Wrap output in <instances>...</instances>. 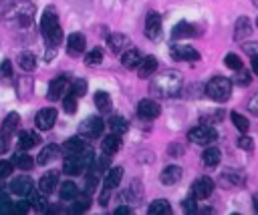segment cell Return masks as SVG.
<instances>
[{
    "instance_id": "6da1fadb",
    "label": "cell",
    "mask_w": 258,
    "mask_h": 215,
    "mask_svg": "<svg viewBox=\"0 0 258 215\" xmlns=\"http://www.w3.org/2000/svg\"><path fill=\"white\" fill-rule=\"evenodd\" d=\"M181 84H183V74L179 70L167 68L153 76V80L149 84V92L155 98H173L179 94Z\"/></svg>"
},
{
    "instance_id": "7a4b0ae2",
    "label": "cell",
    "mask_w": 258,
    "mask_h": 215,
    "mask_svg": "<svg viewBox=\"0 0 258 215\" xmlns=\"http://www.w3.org/2000/svg\"><path fill=\"white\" fill-rule=\"evenodd\" d=\"M32 14H34V6L28 0H4L0 4V20L8 24L16 20L20 26H26L32 22Z\"/></svg>"
},
{
    "instance_id": "3957f363",
    "label": "cell",
    "mask_w": 258,
    "mask_h": 215,
    "mask_svg": "<svg viewBox=\"0 0 258 215\" xmlns=\"http://www.w3.org/2000/svg\"><path fill=\"white\" fill-rule=\"evenodd\" d=\"M40 32H42L48 48L58 46L62 40V28L58 24V16H56V10L52 6H48L40 16Z\"/></svg>"
},
{
    "instance_id": "277c9868",
    "label": "cell",
    "mask_w": 258,
    "mask_h": 215,
    "mask_svg": "<svg viewBox=\"0 0 258 215\" xmlns=\"http://www.w3.org/2000/svg\"><path fill=\"white\" fill-rule=\"evenodd\" d=\"M206 96L216 102H226L232 96V80L226 76H214L206 84Z\"/></svg>"
},
{
    "instance_id": "5b68a950",
    "label": "cell",
    "mask_w": 258,
    "mask_h": 215,
    "mask_svg": "<svg viewBox=\"0 0 258 215\" xmlns=\"http://www.w3.org/2000/svg\"><path fill=\"white\" fill-rule=\"evenodd\" d=\"M187 139L196 145H212L218 139V133L212 125H200V127H194L187 133Z\"/></svg>"
},
{
    "instance_id": "8992f818",
    "label": "cell",
    "mask_w": 258,
    "mask_h": 215,
    "mask_svg": "<svg viewBox=\"0 0 258 215\" xmlns=\"http://www.w3.org/2000/svg\"><path fill=\"white\" fill-rule=\"evenodd\" d=\"M103 129H105V123L101 117H87L79 125V135L85 139H97L103 135Z\"/></svg>"
},
{
    "instance_id": "52a82bcc",
    "label": "cell",
    "mask_w": 258,
    "mask_h": 215,
    "mask_svg": "<svg viewBox=\"0 0 258 215\" xmlns=\"http://www.w3.org/2000/svg\"><path fill=\"white\" fill-rule=\"evenodd\" d=\"M169 56L177 62H196L200 60V52L187 44H173L169 48Z\"/></svg>"
},
{
    "instance_id": "ba28073f",
    "label": "cell",
    "mask_w": 258,
    "mask_h": 215,
    "mask_svg": "<svg viewBox=\"0 0 258 215\" xmlns=\"http://www.w3.org/2000/svg\"><path fill=\"white\" fill-rule=\"evenodd\" d=\"M159 113H161V106H159V102L153 100V98H143V100L137 104V117L143 119V121H153V119L159 117Z\"/></svg>"
},
{
    "instance_id": "9c48e42d",
    "label": "cell",
    "mask_w": 258,
    "mask_h": 215,
    "mask_svg": "<svg viewBox=\"0 0 258 215\" xmlns=\"http://www.w3.org/2000/svg\"><path fill=\"white\" fill-rule=\"evenodd\" d=\"M189 191H191V197H196V199H208L214 191V181L210 177H198L191 183Z\"/></svg>"
},
{
    "instance_id": "30bf717a",
    "label": "cell",
    "mask_w": 258,
    "mask_h": 215,
    "mask_svg": "<svg viewBox=\"0 0 258 215\" xmlns=\"http://www.w3.org/2000/svg\"><path fill=\"white\" fill-rule=\"evenodd\" d=\"M161 16L157 12H149L145 16V36L149 40H159L161 38Z\"/></svg>"
},
{
    "instance_id": "8fae6325",
    "label": "cell",
    "mask_w": 258,
    "mask_h": 215,
    "mask_svg": "<svg viewBox=\"0 0 258 215\" xmlns=\"http://www.w3.org/2000/svg\"><path fill=\"white\" fill-rule=\"evenodd\" d=\"M54 123H56V111L50 109V106L48 109H40L36 113V117H34V125L40 131H50Z\"/></svg>"
},
{
    "instance_id": "7c38bea8",
    "label": "cell",
    "mask_w": 258,
    "mask_h": 215,
    "mask_svg": "<svg viewBox=\"0 0 258 215\" xmlns=\"http://www.w3.org/2000/svg\"><path fill=\"white\" fill-rule=\"evenodd\" d=\"M107 46H109V50H111L113 54H121L123 50H127V48L131 46V40H129V36H125V34H121V32H113V34H109V38H107Z\"/></svg>"
},
{
    "instance_id": "4fadbf2b",
    "label": "cell",
    "mask_w": 258,
    "mask_h": 215,
    "mask_svg": "<svg viewBox=\"0 0 258 215\" xmlns=\"http://www.w3.org/2000/svg\"><path fill=\"white\" fill-rule=\"evenodd\" d=\"M181 175H183L181 167H177V165H167V167L159 173V183L171 187V185H175V183L181 181Z\"/></svg>"
},
{
    "instance_id": "5bb4252c",
    "label": "cell",
    "mask_w": 258,
    "mask_h": 215,
    "mask_svg": "<svg viewBox=\"0 0 258 215\" xmlns=\"http://www.w3.org/2000/svg\"><path fill=\"white\" fill-rule=\"evenodd\" d=\"M85 46H87V40L81 32H73L67 40V52L69 56H81L85 52Z\"/></svg>"
},
{
    "instance_id": "9a60e30c",
    "label": "cell",
    "mask_w": 258,
    "mask_h": 215,
    "mask_svg": "<svg viewBox=\"0 0 258 215\" xmlns=\"http://www.w3.org/2000/svg\"><path fill=\"white\" fill-rule=\"evenodd\" d=\"M220 185L224 189H232V187H240L244 185V175L240 171H234V169H226L222 175H220Z\"/></svg>"
},
{
    "instance_id": "2e32d148",
    "label": "cell",
    "mask_w": 258,
    "mask_h": 215,
    "mask_svg": "<svg viewBox=\"0 0 258 215\" xmlns=\"http://www.w3.org/2000/svg\"><path fill=\"white\" fill-rule=\"evenodd\" d=\"M67 84H69L67 76H56V78H52V80H50V84H48V92H46L48 100H58V98L64 94Z\"/></svg>"
},
{
    "instance_id": "e0dca14e",
    "label": "cell",
    "mask_w": 258,
    "mask_h": 215,
    "mask_svg": "<svg viewBox=\"0 0 258 215\" xmlns=\"http://www.w3.org/2000/svg\"><path fill=\"white\" fill-rule=\"evenodd\" d=\"M18 125H20V115H18V113H8V117L2 121V127H0V137L10 139V135H14V133H16Z\"/></svg>"
},
{
    "instance_id": "ac0fdd59",
    "label": "cell",
    "mask_w": 258,
    "mask_h": 215,
    "mask_svg": "<svg viewBox=\"0 0 258 215\" xmlns=\"http://www.w3.org/2000/svg\"><path fill=\"white\" fill-rule=\"evenodd\" d=\"M10 191L18 197H26L32 191V181L28 177H14L10 181Z\"/></svg>"
},
{
    "instance_id": "d6986e66",
    "label": "cell",
    "mask_w": 258,
    "mask_h": 215,
    "mask_svg": "<svg viewBox=\"0 0 258 215\" xmlns=\"http://www.w3.org/2000/svg\"><path fill=\"white\" fill-rule=\"evenodd\" d=\"M87 149H89V145L81 137H73V139L64 141V145H62V153L64 155H83Z\"/></svg>"
},
{
    "instance_id": "ffe728a7",
    "label": "cell",
    "mask_w": 258,
    "mask_h": 215,
    "mask_svg": "<svg viewBox=\"0 0 258 215\" xmlns=\"http://www.w3.org/2000/svg\"><path fill=\"white\" fill-rule=\"evenodd\" d=\"M121 177H123V169L121 167H109L105 177H103V189H107V191L115 189L121 183Z\"/></svg>"
},
{
    "instance_id": "44dd1931",
    "label": "cell",
    "mask_w": 258,
    "mask_h": 215,
    "mask_svg": "<svg viewBox=\"0 0 258 215\" xmlns=\"http://www.w3.org/2000/svg\"><path fill=\"white\" fill-rule=\"evenodd\" d=\"M56 183H58V171H48V173H44V175L40 177V183H38L40 193L50 195V193L56 189Z\"/></svg>"
},
{
    "instance_id": "7402d4cb",
    "label": "cell",
    "mask_w": 258,
    "mask_h": 215,
    "mask_svg": "<svg viewBox=\"0 0 258 215\" xmlns=\"http://www.w3.org/2000/svg\"><path fill=\"white\" fill-rule=\"evenodd\" d=\"M141 52L139 50H135V48H127V50H123L121 52V64L125 66V68H129V70H133V68H137V64L141 62Z\"/></svg>"
},
{
    "instance_id": "603a6c76",
    "label": "cell",
    "mask_w": 258,
    "mask_h": 215,
    "mask_svg": "<svg viewBox=\"0 0 258 215\" xmlns=\"http://www.w3.org/2000/svg\"><path fill=\"white\" fill-rule=\"evenodd\" d=\"M155 70H157V60H155V56H145V58H141V62L137 64V76H139V78H147V76H151Z\"/></svg>"
},
{
    "instance_id": "cb8c5ba5",
    "label": "cell",
    "mask_w": 258,
    "mask_h": 215,
    "mask_svg": "<svg viewBox=\"0 0 258 215\" xmlns=\"http://www.w3.org/2000/svg\"><path fill=\"white\" fill-rule=\"evenodd\" d=\"M252 34V24H250V20H248V16H240L238 20H236V26H234V40H242V38H246V36H250Z\"/></svg>"
},
{
    "instance_id": "d4e9b609",
    "label": "cell",
    "mask_w": 258,
    "mask_h": 215,
    "mask_svg": "<svg viewBox=\"0 0 258 215\" xmlns=\"http://www.w3.org/2000/svg\"><path fill=\"white\" fill-rule=\"evenodd\" d=\"M194 34H196V26L189 24V22H185V20H181V22H177V24L173 26L171 38H173V40H179V38H191Z\"/></svg>"
},
{
    "instance_id": "484cf974",
    "label": "cell",
    "mask_w": 258,
    "mask_h": 215,
    "mask_svg": "<svg viewBox=\"0 0 258 215\" xmlns=\"http://www.w3.org/2000/svg\"><path fill=\"white\" fill-rule=\"evenodd\" d=\"M103 153L105 155H109V157H113L119 149H121V135H117V133H111V135H107L105 139H103Z\"/></svg>"
},
{
    "instance_id": "4316f807",
    "label": "cell",
    "mask_w": 258,
    "mask_h": 215,
    "mask_svg": "<svg viewBox=\"0 0 258 215\" xmlns=\"http://www.w3.org/2000/svg\"><path fill=\"white\" fill-rule=\"evenodd\" d=\"M147 213H149V215H171L173 211H171L169 201H165V199H155V201L149 203Z\"/></svg>"
},
{
    "instance_id": "83f0119b",
    "label": "cell",
    "mask_w": 258,
    "mask_h": 215,
    "mask_svg": "<svg viewBox=\"0 0 258 215\" xmlns=\"http://www.w3.org/2000/svg\"><path fill=\"white\" fill-rule=\"evenodd\" d=\"M40 143V137L34 133V131H22L20 133V137H18V147L20 149H32V147H36Z\"/></svg>"
},
{
    "instance_id": "f1b7e54d",
    "label": "cell",
    "mask_w": 258,
    "mask_h": 215,
    "mask_svg": "<svg viewBox=\"0 0 258 215\" xmlns=\"http://www.w3.org/2000/svg\"><path fill=\"white\" fill-rule=\"evenodd\" d=\"M202 161L206 167H216L220 161H222V153L218 147H206L204 153H202Z\"/></svg>"
},
{
    "instance_id": "f546056e",
    "label": "cell",
    "mask_w": 258,
    "mask_h": 215,
    "mask_svg": "<svg viewBox=\"0 0 258 215\" xmlns=\"http://www.w3.org/2000/svg\"><path fill=\"white\" fill-rule=\"evenodd\" d=\"M109 129H111V133L123 135V133L129 131V123H127V119H123L121 115H113V117H109Z\"/></svg>"
},
{
    "instance_id": "4dcf8cb0",
    "label": "cell",
    "mask_w": 258,
    "mask_h": 215,
    "mask_svg": "<svg viewBox=\"0 0 258 215\" xmlns=\"http://www.w3.org/2000/svg\"><path fill=\"white\" fill-rule=\"evenodd\" d=\"M26 199H28L30 207H32L34 211H38V213L46 211V207H48V203H46V197H44V193L40 195V193H34V191H30V193L26 195Z\"/></svg>"
},
{
    "instance_id": "1f68e13d",
    "label": "cell",
    "mask_w": 258,
    "mask_h": 215,
    "mask_svg": "<svg viewBox=\"0 0 258 215\" xmlns=\"http://www.w3.org/2000/svg\"><path fill=\"white\" fill-rule=\"evenodd\" d=\"M56 155H58V147H56V145H44V147L40 149V153H38L36 163H38V165H46V163H50Z\"/></svg>"
},
{
    "instance_id": "d6a6232c",
    "label": "cell",
    "mask_w": 258,
    "mask_h": 215,
    "mask_svg": "<svg viewBox=\"0 0 258 215\" xmlns=\"http://www.w3.org/2000/svg\"><path fill=\"white\" fill-rule=\"evenodd\" d=\"M12 165H14L16 169L30 171V169L34 167V159H32L30 155H26V153H16V155L12 157Z\"/></svg>"
},
{
    "instance_id": "836d02e7",
    "label": "cell",
    "mask_w": 258,
    "mask_h": 215,
    "mask_svg": "<svg viewBox=\"0 0 258 215\" xmlns=\"http://www.w3.org/2000/svg\"><path fill=\"white\" fill-rule=\"evenodd\" d=\"M89 205H91V195L87 193V195H77L75 199H73V205H71V209H69V213H85L87 209H89Z\"/></svg>"
},
{
    "instance_id": "e575fe53",
    "label": "cell",
    "mask_w": 258,
    "mask_h": 215,
    "mask_svg": "<svg viewBox=\"0 0 258 215\" xmlns=\"http://www.w3.org/2000/svg\"><path fill=\"white\" fill-rule=\"evenodd\" d=\"M18 64H20V68L24 70V72H32L34 68H36V58H34V54L32 52H20L18 54Z\"/></svg>"
},
{
    "instance_id": "d590c367",
    "label": "cell",
    "mask_w": 258,
    "mask_h": 215,
    "mask_svg": "<svg viewBox=\"0 0 258 215\" xmlns=\"http://www.w3.org/2000/svg\"><path fill=\"white\" fill-rule=\"evenodd\" d=\"M58 195H60V199H62V201H73V199L79 195V187H77L73 181H64V183L60 185Z\"/></svg>"
},
{
    "instance_id": "8d00e7d4",
    "label": "cell",
    "mask_w": 258,
    "mask_h": 215,
    "mask_svg": "<svg viewBox=\"0 0 258 215\" xmlns=\"http://www.w3.org/2000/svg\"><path fill=\"white\" fill-rule=\"evenodd\" d=\"M16 92H18L20 98H28V96L32 94V78H28V76L18 78V82H16Z\"/></svg>"
},
{
    "instance_id": "74e56055",
    "label": "cell",
    "mask_w": 258,
    "mask_h": 215,
    "mask_svg": "<svg viewBox=\"0 0 258 215\" xmlns=\"http://www.w3.org/2000/svg\"><path fill=\"white\" fill-rule=\"evenodd\" d=\"M121 199L129 201V205L141 201V189H139V183H133L131 187H127V189L121 193Z\"/></svg>"
},
{
    "instance_id": "f35d334b",
    "label": "cell",
    "mask_w": 258,
    "mask_h": 215,
    "mask_svg": "<svg viewBox=\"0 0 258 215\" xmlns=\"http://www.w3.org/2000/svg\"><path fill=\"white\" fill-rule=\"evenodd\" d=\"M95 106H97L101 113H109V109H111V96H109L105 90L95 92Z\"/></svg>"
},
{
    "instance_id": "ab89813d",
    "label": "cell",
    "mask_w": 258,
    "mask_h": 215,
    "mask_svg": "<svg viewBox=\"0 0 258 215\" xmlns=\"http://www.w3.org/2000/svg\"><path fill=\"white\" fill-rule=\"evenodd\" d=\"M101 62H103V50L101 48H93V50L87 52V56H85L87 66H99Z\"/></svg>"
},
{
    "instance_id": "60d3db41",
    "label": "cell",
    "mask_w": 258,
    "mask_h": 215,
    "mask_svg": "<svg viewBox=\"0 0 258 215\" xmlns=\"http://www.w3.org/2000/svg\"><path fill=\"white\" fill-rule=\"evenodd\" d=\"M232 123H234V127H236L240 133H248V129H250L248 119H246V117H242L240 113H232Z\"/></svg>"
},
{
    "instance_id": "b9f144b4",
    "label": "cell",
    "mask_w": 258,
    "mask_h": 215,
    "mask_svg": "<svg viewBox=\"0 0 258 215\" xmlns=\"http://www.w3.org/2000/svg\"><path fill=\"white\" fill-rule=\"evenodd\" d=\"M71 92L79 98V96H83L85 92H87V80L85 78H77V80H73V84H71Z\"/></svg>"
},
{
    "instance_id": "7bdbcfd3",
    "label": "cell",
    "mask_w": 258,
    "mask_h": 215,
    "mask_svg": "<svg viewBox=\"0 0 258 215\" xmlns=\"http://www.w3.org/2000/svg\"><path fill=\"white\" fill-rule=\"evenodd\" d=\"M10 78H12V62L10 60H2V64H0V80L6 84V82H10Z\"/></svg>"
},
{
    "instance_id": "ee69618b",
    "label": "cell",
    "mask_w": 258,
    "mask_h": 215,
    "mask_svg": "<svg viewBox=\"0 0 258 215\" xmlns=\"http://www.w3.org/2000/svg\"><path fill=\"white\" fill-rule=\"evenodd\" d=\"M62 106H64V111H67L69 115H73V113L77 111V96H75L71 90H69L67 96L62 98Z\"/></svg>"
},
{
    "instance_id": "f6af8a7d",
    "label": "cell",
    "mask_w": 258,
    "mask_h": 215,
    "mask_svg": "<svg viewBox=\"0 0 258 215\" xmlns=\"http://www.w3.org/2000/svg\"><path fill=\"white\" fill-rule=\"evenodd\" d=\"M28 209H30V203H28V199H24V201L12 203L10 213H14V215H24V213H28Z\"/></svg>"
},
{
    "instance_id": "bcb514c9",
    "label": "cell",
    "mask_w": 258,
    "mask_h": 215,
    "mask_svg": "<svg viewBox=\"0 0 258 215\" xmlns=\"http://www.w3.org/2000/svg\"><path fill=\"white\" fill-rule=\"evenodd\" d=\"M224 62H226V66H230L232 70H238V68H242V60H240V58H238V54H234V52L226 54Z\"/></svg>"
},
{
    "instance_id": "7dc6e473",
    "label": "cell",
    "mask_w": 258,
    "mask_h": 215,
    "mask_svg": "<svg viewBox=\"0 0 258 215\" xmlns=\"http://www.w3.org/2000/svg\"><path fill=\"white\" fill-rule=\"evenodd\" d=\"M234 80H236V84H238V86H248V84H250V74H248L244 68H238V70H236V78H234Z\"/></svg>"
},
{
    "instance_id": "c3c4849f",
    "label": "cell",
    "mask_w": 258,
    "mask_h": 215,
    "mask_svg": "<svg viewBox=\"0 0 258 215\" xmlns=\"http://www.w3.org/2000/svg\"><path fill=\"white\" fill-rule=\"evenodd\" d=\"M181 207H183V211L185 213H198V207H196V197H187V199H183L181 201Z\"/></svg>"
},
{
    "instance_id": "681fc988",
    "label": "cell",
    "mask_w": 258,
    "mask_h": 215,
    "mask_svg": "<svg viewBox=\"0 0 258 215\" xmlns=\"http://www.w3.org/2000/svg\"><path fill=\"white\" fill-rule=\"evenodd\" d=\"M12 169H14L12 161H0V179H6V177H10Z\"/></svg>"
},
{
    "instance_id": "f907efd6",
    "label": "cell",
    "mask_w": 258,
    "mask_h": 215,
    "mask_svg": "<svg viewBox=\"0 0 258 215\" xmlns=\"http://www.w3.org/2000/svg\"><path fill=\"white\" fill-rule=\"evenodd\" d=\"M238 147H240V149H244V151H252L254 143H252V139H250V137H246V133H242V137L238 139Z\"/></svg>"
},
{
    "instance_id": "816d5d0a",
    "label": "cell",
    "mask_w": 258,
    "mask_h": 215,
    "mask_svg": "<svg viewBox=\"0 0 258 215\" xmlns=\"http://www.w3.org/2000/svg\"><path fill=\"white\" fill-rule=\"evenodd\" d=\"M12 209V199L8 195H0V213H10Z\"/></svg>"
},
{
    "instance_id": "f5cc1de1",
    "label": "cell",
    "mask_w": 258,
    "mask_h": 215,
    "mask_svg": "<svg viewBox=\"0 0 258 215\" xmlns=\"http://www.w3.org/2000/svg\"><path fill=\"white\" fill-rule=\"evenodd\" d=\"M242 50L250 56H258V42H244L242 44Z\"/></svg>"
},
{
    "instance_id": "db71d44e",
    "label": "cell",
    "mask_w": 258,
    "mask_h": 215,
    "mask_svg": "<svg viewBox=\"0 0 258 215\" xmlns=\"http://www.w3.org/2000/svg\"><path fill=\"white\" fill-rule=\"evenodd\" d=\"M248 111H250L252 115H256V117H258V90L250 96V100H248Z\"/></svg>"
},
{
    "instance_id": "11a10c76",
    "label": "cell",
    "mask_w": 258,
    "mask_h": 215,
    "mask_svg": "<svg viewBox=\"0 0 258 215\" xmlns=\"http://www.w3.org/2000/svg\"><path fill=\"white\" fill-rule=\"evenodd\" d=\"M167 151H169V155H173V157H175V155H183V147H177V143H171Z\"/></svg>"
},
{
    "instance_id": "9f6ffc18",
    "label": "cell",
    "mask_w": 258,
    "mask_h": 215,
    "mask_svg": "<svg viewBox=\"0 0 258 215\" xmlns=\"http://www.w3.org/2000/svg\"><path fill=\"white\" fill-rule=\"evenodd\" d=\"M131 213H133L131 205H129V207H127V205H121V207L115 209V215H131Z\"/></svg>"
},
{
    "instance_id": "6f0895ef",
    "label": "cell",
    "mask_w": 258,
    "mask_h": 215,
    "mask_svg": "<svg viewBox=\"0 0 258 215\" xmlns=\"http://www.w3.org/2000/svg\"><path fill=\"white\" fill-rule=\"evenodd\" d=\"M8 147H10V145H8V139H6V137H0V155L6 153Z\"/></svg>"
},
{
    "instance_id": "680465c9",
    "label": "cell",
    "mask_w": 258,
    "mask_h": 215,
    "mask_svg": "<svg viewBox=\"0 0 258 215\" xmlns=\"http://www.w3.org/2000/svg\"><path fill=\"white\" fill-rule=\"evenodd\" d=\"M252 72L258 76V56H252Z\"/></svg>"
},
{
    "instance_id": "91938a15",
    "label": "cell",
    "mask_w": 258,
    "mask_h": 215,
    "mask_svg": "<svg viewBox=\"0 0 258 215\" xmlns=\"http://www.w3.org/2000/svg\"><path fill=\"white\" fill-rule=\"evenodd\" d=\"M252 205H254V211L258 213V195H254V197H252Z\"/></svg>"
},
{
    "instance_id": "94428289",
    "label": "cell",
    "mask_w": 258,
    "mask_h": 215,
    "mask_svg": "<svg viewBox=\"0 0 258 215\" xmlns=\"http://www.w3.org/2000/svg\"><path fill=\"white\" fill-rule=\"evenodd\" d=\"M0 191H4V179H0Z\"/></svg>"
},
{
    "instance_id": "6125c7cd",
    "label": "cell",
    "mask_w": 258,
    "mask_h": 215,
    "mask_svg": "<svg viewBox=\"0 0 258 215\" xmlns=\"http://www.w3.org/2000/svg\"><path fill=\"white\" fill-rule=\"evenodd\" d=\"M254 4H256V6H258V0H254Z\"/></svg>"
},
{
    "instance_id": "be15d7a7",
    "label": "cell",
    "mask_w": 258,
    "mask_h": 215,
    "mask_svg": "<svg viewBox=\"0 0 258 215\" xmlns=\"http://www.w3.org/2000/svg\"><path fill=\"white\" fill-rule=\"evenodd\" d=\"M256 26H258V20H256Z\"/></svg>"
}]
</instances>
